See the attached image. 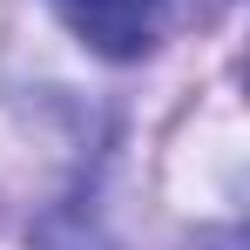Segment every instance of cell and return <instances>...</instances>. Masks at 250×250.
Returning <instances> with one entry per match:
<instances>
[{
  "instance_id": "6da1fadb",
  "label": "cell",
  "mask_w": 250,
  "mask_h": 250,
  "mask_svg": "<svg viewBox=\"0 0 250 250\" xmlns=\"http://www.w3.org/2000/svg\"><path fill=\"white\" fill-rule=\"evenodd\" d=\"M47 7L108 61H135L163 34V0H47Z\"/></svg>"
}]
</instances>
